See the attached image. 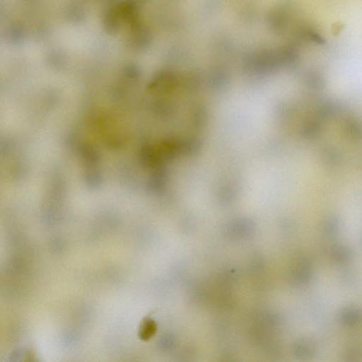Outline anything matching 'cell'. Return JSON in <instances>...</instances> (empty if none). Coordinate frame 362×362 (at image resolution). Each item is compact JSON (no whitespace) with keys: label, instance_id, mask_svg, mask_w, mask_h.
<instances>
[{"label":"cell","instance_id":"cell-1","mask_svg":"<svg viewBox=\"0 0 362 362\" xmlns=\"http://www.w3.org/2000/svg\"><path fill=\"white\" fill-rule=\"evenodd\" d=\"M156 331V326L155 323L151 320H147L141 326L139 336L142 340H148L154 335Z\"/></svg>","mask_w":362,"mask_h":362}]
</instances>
